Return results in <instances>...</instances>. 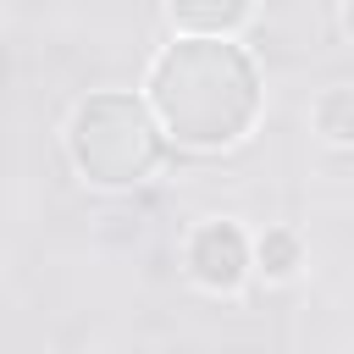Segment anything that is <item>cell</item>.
Returning a JSON list of instances; mask_svg holds the SVG:
<instances>
[{
    "label": "cell",
    "instance_id": "obj_4",
    "mask_svg": "<svg viewBox=\"0 0 354 354\" xmlns=\"http://www.w3.org/2000/svg\"><path fill=\"white\" fill-rule=\"evenodd\" d=\"M171 22L194 28V33H232L249 17V0H166Z\"/></svg>",
    "mask_w": 354,
    "mask_h": 354
},
{
    "label": "cell",
    "instance_id": "obj_1",
    "mask_svg": "<svg viewBox=\"0 0 354 354\" xmlns=\"http://www.w3.org/2000/svg\"><path fill=\"white\" fill-rule=\"evenodd\" d=\"M66 144H72L77 171H88V183H105V188H111V177L116 183H138L155 166V127L144 122V111L133 100H116V127H105L100 100L77 105Z\"/></svg>",
    "mask_w": 354,
    "mask_h": 354
},
{
    "label": "cell",
    "instance_id": "obj_2",
    "mask_svg": "<svg viewBox=\"0 0 354 354\" xmlns=\"http://www.w3.org/2000/svg\"><path fill=\"white\" fill-rule=\"evenodd\" d=\"M183 260H188V277H194L199 288L232 293V288H243V277H249V238H243L238 221H205V227L188 232Z\"/></svg>",
    "mask_w": 354,
    "mask_h": 354
},
{
    "label": "cell",
    "instance_id": "obj_3",
    "mask_svg": "<svg viewBox=\"0 0 354 354\" xmlns=\"http://www.w3.org/2000/svg\"><path fill=\"white\" fill-rule=\"evenodd\" d=\"M299 266H304V243H299L293 227H271V232L249 249V271H260L266 282H288Z\"/></svg>",
    "mask_w": 354,
    "mask_h": 354
},
{
    "label": "cell",
    "instance_id": "obj_5",
    "mask_svg": "<svg viewBox=\"0 0 354 354\" xmlns=\"http://www.w3.org/2000/svg\"><path fill=\"white\" fill-rule=\"evenodd\" d=\"M310 122L321 127L326 144H348V138H354V94H348V88L321 94V100L310 105Z\"/></svg>",
    "mask_w": 354,
    "mask_h": 354
}]
</instances>
